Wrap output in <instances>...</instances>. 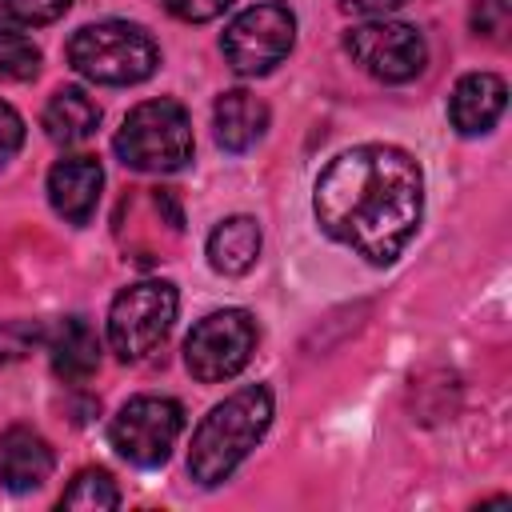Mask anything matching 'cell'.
Wrapping results in <instances>:
<instances>
[{
    "label": "cell",
    "mask_w": 512,
    "mask_h": 512,
    "mask_svg": "<svg viewBox=\"0 0 512 512\" xmlns=\"http://www.w3.org/2000/svg\"><path fill=\"white\" fill-rule=\"evenodd\" d=\"M316 224L372 264H392L424 212V172L396 144H360L340 152L312 192Z\"/></svg>",
    "instance_id": "cell-1"
},
{
    "label": "cell",
    "mask_w": 512,
    "mask_h": 512,
    "mask_svg": "<svg viewBox=\"0 0 512 512\" xmlns=\"http://www.w3.org/2000/svg\"><path fill=\"white\" fill-rule=\"evenodd\" d=\"M268 424H272V392L264 384H248L224 396L192 432L188 476L200 488L224 484L244 464V456L264 440Z\"/></svg>",
    "instance_id": "cell-2"
},
{
    "label": "cell",
    "mask_w": 512,
    "mask_h": 512,
    "mask_svg": "<svg viewBox=\"0 0 512 512\" xmlns=\"http://www.w3.org/2000/svg\"><path fill=\"white\" fill-rule=\"evenodd\" d=\"M68 64L92 84L124 88V84H140L156 72L160 48L140 24L100 20V24H84L68 40Z\"/></svg>",
    "instance_id": "cell-3"
},
{
    "label": "cell",
    "mask_w": 512,
    "mask_h": 512,
    "mask_svg": "<svg viewBox=\"0 0 512 512\" xmlns=\"http://www.w3.org/2000/svg\"><path fill=\"white\" fill-rule=\"evenodd\" d=\"M112 148L124 168L176 172L192 160V120L176 100H144L124 116Z\"/></svg>",
    "instance_id": "cell-4"
},
{
    "label": "cell",
    "mask_w": 512,
    "mask_h": 512,
    "mask_svg": "<svg viewBox=\"0 0 512 512\" xmlns=\"http://www.w3.org/2000/svg\"><path fill=\"white\" fill-rule=\"evenodd\" d=\"M180 308L176 284L168 280H140L128 284L108 308V344L120 360H144L172 328Z\"/></svg>",
    "instance_id": "cell-5"
},
{
    "label": "cell",
    "mask_w": 512,
    "mask_h": 512,
    "mask_svg": "<svg viewBox=\"0 0 512 512\" xmlns=\"http://www.w3.org/2000/svg\"><path fill=\"white\" fill-rule=\"evenodd\" d=\"M256 320L244 308L208 312L184 340V364L200 384L232 380L256 352Z\"/></svg>",
    "instance_id": "cell-6"
},
{
    "label": "cell",
    "mask_w": 512,
    "mask_h": 512,
    "mask_svg": "<svg viewBox=\"0 0 512 512\" xmlns=\"http://www.w3.org/2000/svg\"><path fill=\"white\" fill-rule=\"evenodd\" d=\"M180 432H184V408L172 396H132L108 424L112 448L136 468L164 464Z\"/></svg>",
    "instance_id": "cell-7"
},
{
    "label": "cell",
    "mask_w": 512,
    "mask_h": 512,
    "mask_svg": "<svg viewBox=\"0 0 512 512\" xmlns=\"http://www.w3.org/2000/svg\"><path fill=\"white\" fill-rule=\"evenodd\" d=\"M296 44V16L284 4H252L224 28V60L240 76L272 72Z\"/></svg>",
    "instance_id": "cell-8"
},
{
    "label": "cell",
    "mask_w": 512,
    "mask_h": 512,
    "mask_svg": "<svg viewBox=\"0 0 512 512\" xmlns=\"http://www.w3.org/2000/svg\"><path fill=\"white\" fill-rule=\"evenodd\" d=\"M344 48H348L352 64H360L368 76H376L384 84H404V80L420 76L428 64L424 36L400 20H368V24L348 28Z\"/></svg>",
    "instance_id": "cell-9"
},
{
    "label": "cell",
    "mask_w": 512,
    "mask_h": 512,
    "mask_svg": "<svg viewBox=\"0 0 512 512\" xmlns=\"http://www.w3.org/2000/svg\"><path fill=\"white\" fill-rule=\"evenodd\" d=\"M104 188V168L92 156H64L48 172V200L68 224H88Z\"/></svg>",
    "instance_id": "cell-10"
},
{
    "label": "cell",
    "mask_w": 512,
    "mask_h": 512,
    "mask_svg": "<svg viewBox=\"0 0 512 512\" xmlns=\"http://www.w3.org/2000/svg\"><path fill=\"white\" fill-rule=\"evenodd\" d=\"M508 104V88L496 72H468L456 80L448 100V120L460 136H484Z\"/></svg>",
    "instance_id": "cell-11"
},
{
    "label": "cell",
    "mask_w": 512,
    "mask_h": 512,
    "mask_svg": "<svg viewBox=\"0 0 512 512\" xmlns=\"http://www.w3.org/2000/svg\"><path fill=\"white\" fill-rule=\"evenodd\" d=\"M52 448L32 428H8L0 436V484L12 492H32L52 476Z\"/></svg>",
    "instance_id": "cell-12"
},
{
    "label": "cell",
    "mask_w": 512,
    "mask_h": 512,
    "mask_svg": "<svg viewBox=\"0 0 512 512\" xmlns=\"http://www.w3.org/2000/svg\"><path fill=\"white\" fill-rule=\"evenodd\" d=\"M212 128H216V144L224 152H248L264 136V128H268V104L256 100L244 88H232V92H224L216 100Z\"/></svg>",
    "instance_id": "cell-13"
},
{
    "label": "cell",
    "mask_w": 512,
    "mask_h": 512,
    "mask_svg": "<svg viewBox=\"0 0 512 512\" xmlns=\"http://www.w3.org/2000/svg\"><path fill=\"white\" fill-rule=\"evenodd\" d=\"M48 356H52V372L64 384H84L100 364V340L84 316H64L48 336Z\"/></svg>",
    "instance_id": "cell-14"
},
{
    "label": "cell",
    "mask_w": 512,
    "mask_h": 512,
    "mask_svg": "<svg viewBox=\"0 0 512 512\" xmlns=\"http://www.w3.org/2000/svg\"><path fill=\"white\" fill-rule=\"evenodd\" d=\"M260 256V224L252 216H228L208 236V264L220 276H244Z\"/></svg>",
    "instance_id": "cell-15"
},
{
    "label": "cell",
    "mask_w": 512,
    "mask_h": 512,
    "mask_svg": "<svg viewBox=\"0 0 512 512\" xmlns=\"http://www.w3.org/2000/svg\"><path fill=\"white\" fill-rule=\"evenodd\" d=\"M100 128V104L84 88H56L44 108V132L56 144H84Z\"/></svg>",
    "instance_id": "cell-16"
},
{
    "label": "cell",
    "mask_w": 512,
    "mask_h": 512,
    "mask_svg": "<svg viewBox=\"0 0 512 512\" xmlns=\"http://www.w3.org/2000/svg\"><path fill=\"white\" fill-rule=\"evenodd\" d=\"M36 72H40V48L20 24L0 16V80L16 84V80H32Z\"/></svg>",
    "instance_id": "cell-17"
},
{
    "label": "cell",
    "mask_w": 512,
    "mask_h": 512,
    "mask_svg": "<svg viewBox=\"0 0 512 512\" xmlns=\"http://www.w3.org/2000/svg\"><path fill=\"white\" fill-rule=\"evenodd\" d=\"M116 504H120V492H116V480L104 468L76 472V480L60 496V508H88V512H104V508H116Z\"/></svg>",
    "instance_id": "cell-18"
},
{
    "label": "cell",
    "mask_w": 512,
    "mask_h": 512,
    "mask_svg": "<svg viewBox=\"0 0 512 512\" xmlns=\"http://www.w3.org/2000/svg\"><path fill=\"white\" fill-rule=\"evenodd\" d=\"M508 28H512V8L508 0H476L472 4V32L492 40V44H504L508 40Z\"/></svg>",
    "instance_id": "cell-19"
},
{
    "label": "cell",
    "mask_w": 512,
    "mask_h": 512,
    "mask_svg": "<svg viewBox=\"0 0 512 512\" xmlns=\"http://www.w3.org/2000/svg\"><path fill=\"white\" fill-rule=\"evenodd\" d=\"M40 340H44V328L32 324V320H8V324H0V364L24 360Z\"/></svg>",
    "instance_id": "cell-20"
},
{
    "label": "cell",
    "mask_w": 512,
    "mask_h": 512,
    "mask_svg": "<svg viewBox=\"0 0 512 512\" xmlns=\"http://www.w3.org/2000/svg\"><path fill=\"white\" fill-rule=\"evenodd\" d=\"M0 4L20 24H52V20H60L68 12L72 0H0Z\"/></svg>",
    "instance_id": "cell-21"
},
{
    "label": "cell",
    "mask_w": 512,
    "mask_h": 512,
    "mask_svg": "<svg viewBox=\"0 0 512 512\" xmlns=\"http://www.w3.org/2000/svg\"><path fill=\"white\" fill-rule=\"evenodd\" d=\"M20 144H24V120L8 100H0V168L20 152Z\"/></svg>",
    "instance_id": "cell-22"
},
{
    "label": "cell",
    "mask_w": 512,
    "mask_h": 512,
    "mask_svg": "<svg viewBox=\"0 0 512 512\" xmlns=\"http://www.w3.org/2000/svg\"><path fill=\"white\" fill-rule=\"evenodd\" d=\"M160 4L184 24H204V20H216L232 0H160Z\"/></svg>",
    "instance_id": "cell-23"
},
{
    "label": "cell",
    "mask_w": 512,
    "mask_h": 512,
    "mask_svg": "<svg viewBox=\"0 0 512 512\" xmlns=\"http://www.w3.org/2000/svg\"><path fill=\"white\" fill-rule=\"evenodd\" d=\"M348 12H360V16H388L396 12L404 0H340Z\"/></svg>",
    "instance_id": "cell-24"
}]
</instances>
